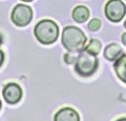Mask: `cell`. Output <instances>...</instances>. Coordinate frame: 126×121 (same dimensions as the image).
<instances>
[{
	"instance_id": "cell-1",
	"label": "cell",
	"mask_w": 126,
	"mask_h": 121,
	"mask_svg": "<svg viewBox=\"0 0 126 121\" xmlns=\"http://www.w3.org/2000/svg\"><path fill=\"white\" fill-rule=\"evenodd\" d=\"M62 44L68 52H80L84 49L86 36L76 26H66L62 32Z\"/></svg>"
},
{
	"instance_id": "cell-2",
	"label": "cell",
	"mask_w": 126,
	"mask_h": 121,
	"mask_svg": "<svg viewBox=\"0 0 126 121\" xmlns=\"http://www.w3.org/2000/svg\"><path fill=\"white\" fill-rule=\"evenodd\" d=\"M35 36L42 44H52L57 40L59 35L58 25L52 20H41L34 29Z\"/></svg>"
},
{
	"instance_id": "cell-3",
	"label": "cell",
	"mask_w": 126,
	"mask_h": 121,
	"mask_svg": "<svg viewBox=\"0 0 126 121\" xmlns=\"http://www.w3.org/2000/svg\"><path fill=\"white\" fill-rule=\"evenodd\" d=\"M75 69L80 76H92L98 69V58L87 52L81 53L80 55H78Z\"/></svg>"
},
{
	"instance_id": "cell-4",
	"label": "cell",
	"mask_w": 126,
	"mask_h": 121,
	"mask_svg": "<svg viewBox=\"0 0 126 121\" xmlns=\"http://www.w3.org/2000/svg\"><path fill=\"white\" fill-rule=\"evenodd\" d=\"M12 21L17 26H25L33 18V11L29 5L18 4L14 7L11 15Z\"/></svg>"
},
{
	"instance_id": "cell-5",
	"label": "cell",
	"mask_w": 126,
	"mask_h": 121,
	"mask_svg": "<svg viewBox=\"0 0 126 121\" xmlns=\"http://www.w3.org/2000/svg\"><path fill=\"white\" fill-rule=\"evenodd\" d=\"M126 14V6L121 0H109L105 5V15L112 22H119Z\"/></svg>"
},
{
	"instance_id": "cell-6",
	"label": "cell",
	"mask_w": 126,
	"mask_h": 121,
	"mask_svg": "<svg viewBox=\"0 0 126 121\" xmlns=\"http://www.w3.org/2000/svg\"><path fill=\"white\" fill-rule=\"evenodd\" d=\"M3 98L10 104H16L22 98V89L16 83H9L6 84L2 92Z\"/></svg>"
},
{
	"instance_id": "cell-7",
	"label": "cell",
	"mask_w": 126,
	"mask_h": 121,
	"mask_svg": "<svg viewBox=\"0 0 126 121\" xmlns=\"http://www.w3.org/2000/svg\"><path fill=\"white\" fill-rule=\"evenodd\" d=\"M54 121H80V116L72 107L61 108L54 117Z\"/></svg>"
},
{
	"instance_id": "cell-8",
	"label": "cell",
	"mask_w": 126,
	"mask_h": 121,
	"mask_svg": "<svg viewBox=\"0 0 126 121\" xmlns=\"http://www.w3.org/2000/svg\"><path fill=\"white\" fill-rule=\"evenodd\" d=\"M122 54H123L122 48H120V45H118L117 43L108 44L104 50V57L109 61L117 60Z\"/></svg>"
},
{
	"instance_id": "cell-9",
	"label": "cell",
	"mask_w": 126,
	"mask_h": 121,
	"mask_svg": "<svg viewBox=\"0 0 126 121\" xmlns=\"http://www.w3.org/2000/svg\"><path fill=\"white\" fill-rule=\"evenodd\" d=\"M115 71L119 79L126 83V55H121L116 60Z\"/></svg>"
},
{
	"instance_id": "cell-10",
	"label": "cell",
	"mask_w": 126,
	"mask_h": 121,
	"mask_svg": "<svg viewBox=\"0 0 126 121\" xmlns=\"http://www.w3.org/2000/svg\"><path fill=\"white\" fill-rule=\"evenodd\" d=\"M89 11L86 6L79 5L76 6L73 11V19L78 23H83L86 20H88Z\"/></svg>"
},
{
	"instance_id": "cell-11",
	"label": "cell",
	"mask_w": 126,
	"mask_h": 121,
	"mask_svg": "<svg viewBox=\"0 0 126 121\" xmlns=\"http://www.w3.org/2000/svg\"><path fill=\"white\" fill-rule=\"evenodd\" d=\"M84 50H85V52L96 56L101 51V42L99 40H97V39H92V40L88 42V44L84 48Z\"/></svg>"
},
{
	"instance_id": "cell-12",
	"label": "cell",
	"mask_w": 126,
	"mask_h": 121,
	"mask_svg": "<svg viewBox=\"0 0 126 121\" xmlns=\"http://www.w3.org/2000/svg\"><path fill=\"white\" fill-rule=\"evenodd\" d=\"M77 58H78V55H76L75 52H69L64 55V61L67 64H73V63H76Z\"/></svg>"
},
{
	"instance_id": "cell-13",
	"label": "cell",
	"mask_w": 126,
	"mask_h": 121,
	"mask_svg": "<svg viewBox=\"0 0 126 121\" xmlns=\"http://www.w3.org/2000/svg\"><path fill=\"white\" fill-rule=\"evenodd\" d=\"M100 26H101V21L99 20V19H97V18L92 19V20L89 21V23H88V29L90 31H93V32L98 31L100 29Z\"/></svg>"
},
{
	"instance_id": "cell-14",
	"label": "cell",
	"mask_w": 126,
	"mask_h": 121,
	"mask_svg": "<svg viewBox=\"0 0 126 121\" xmlns=\"http://www.w3.org/2000/svg\"><path fill=\"white\" fill-rule=\"evenodd\" d=\"M3 61H4V54L1 50H0V66L3 64Z\"/></svg>"
},
{
	"instance_id": "cell-15",
	"label": "cell",
	"mask_w": 126,
	"mask_h": 121,
	"mask_svg": "<svg viewBox=\"0 0 126 121\" xmlns=\"http://www.w3.org/2000/svg\"><path fill=\"white\" fill-rule=\"evenodd\" d=\"M121 40H122V42H123V44L126 46V33H124L123 35H122V39H121Z\"/></svg>"
},
{
	"instance_id": "cell-16",
	"label": "cell",
	"mask_w": 126,
	"mask_h": 121,
	"mask_svg": "<svg viewBox=\"0 0 126 121\" xmlns=\"http://www.w3.org/2000/svg\"><path fill=\"white\" fill-rule=\"evenodd\" d=\"M2 42H3V37H2V35L0 34V45L2 44Z\"/></svg>"
},
{
	"instance_id": "cell-17",
	"label": "cell",
	"mask_w": 126,
	"mask_h": 121,
	"mask_svg": "<svg viewBox=\"0 0 126 121\" xmlns=\"http://www.w3.org/2000/svg\"><path fill=\"white\" fill-rule=\"evenodd\" d=\"M117 121H126V118H121V119L117 120Z\"/></svg>"
},
{
	"instance_id": "cell-18",
	"label": "cell",
	"mask_w": 126,
	"mask_h": 121,
	"mask_svg": "<svg viewBox=\"0 0 126 121\" xmlns=\"http://www.w3.org/2000/svg\"><path fill=\"white\" fill-rule=\"evenodd\" d=\"M22 1H24V2H30V1H33V0H22Z\"/></svg>"
},
{
	"instance_id": "cell-19",
	"label": "cell",
	"mask_w": 126,
	"mask_h": 121,
	"mask_svg": "<svg viewBox=\"0 0 126 121\" xmlns=\"http://www.w3.org/2000/svg\"><path fill=\"white\" fill-rule=\"evenodd\" d=\"M124 26H125V29H126V20H125V22H124Z\"/></svg>"
},
{
	"instance_id": "cell-20",
	"label": "cell",
	"mask_w": 126,
	"mask_h": 121,
	"mask_svg": "<svg viewBox=\"0 0 126 121\" xmlns=\"http://www.w3.org/2000/svg\"><path fill=\"white\" fill-rule=\"evenodd\" d=\"M0 108H1V100H0Z\"/></svg>"
}]
</instances>
